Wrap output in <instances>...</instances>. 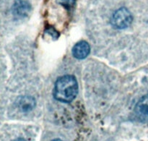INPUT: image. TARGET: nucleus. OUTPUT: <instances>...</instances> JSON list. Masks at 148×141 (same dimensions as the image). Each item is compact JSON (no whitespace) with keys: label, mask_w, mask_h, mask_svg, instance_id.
<instances>
[{"label":"nucleus","mask_w":148,"mask_h":141,"mask_svg":"<svg viewBox=\"0 0 148 141\" xmlns=\"http://www.w3.org/2000/svg\"><path fill=\"white\" fill-rule=\"evenodd\" d=\"M56 1H57V3L62 4L66 9H69L75 5L76 0H56Z\"/></svg>","instance_id":"nucleus-7"},{"label":"nucleus","mask_w":148,"mask_h":141,"mask_svg":"<svg viewBox=\"0 0 148 141\" xmlns=\"http://www.w3.org/2000/svg\"><path fill=\"white\" fill-rule=\"evenodd\" d=\"M12 10L14 17L23 18L28 15L31 10V7L30 4L25 0H15Z\"/></svg>","instance_id":"nucleus-3"},{"label":"nucleus","mask_w":148,"mask_h":141,"mask_svg":"<svg viewBox=\"0 0 148 141\" xmlns=\"http://www.w3.org/2000/svg\"><path fill=\"white\" fill-rule=\"evenodd\" d=\"M46 33L47 34H49L54 40H56V39H57L59 38V33L53 28H47L46 30Z\"/></svg>","instance_id":"nucleus-8"},{"label":"nucleus","mask_w":148,"mask_h":141,"mask_svg":"<svg viewBox=\"0 0 148 141\" xmlns=\"http://www.w3.org/2000/svg\"><path fill=\"white\" fill-rule=\"evenodd\" d=\"M133 17L130 10L126 7H121L117 10L111 17V24L118 29H124L132 24Z\"/></svg>","instance_id":"nucleus-2"},{"label":"nucleus","mask_w":148,"mask_h":141,"mask_svg":"<svg viewBox=\"0 0 148 141\" xmlns=\"http://www.w3.org/2000/svg\"><path fill=\"white\" fill-rule=\"evenodd\" d=\"M134 111L139 120L143 122H148V95L143 96L138 101Z\"/></svg>","instance_id":"nucleus-4"},{"label":"nucleus","mask_w":148,"mask_h":141,"mask_svg":"<svg viewBox=\"0 0 148 141\" xmlns=\"http://www.w3.org/2000/svg\"><path fill=\"white\" fill-rule=\"evenodd\" d=\"M52 141H62V140H60V139H55V140H53Z\"/></svg>","instance_id":"nucleus-9"},{"label":"nucleus","mask_w":148,"mask_h":141,"mask_svg":"<svg viewBox=\"0 0 148 141\" xmlns=\"http://www.w3.org/2000/svg\"><path fill=\"white\" fill-rule=\"evenodd\" d=\"M78 93V84L75 77L66 75L57 80L53 90V96L56 100L69 103L73 101Z\"/></svg>","instance_id":"nucleus-1"},{"label":"nucleus","mask_w":148,"mask_h":141,"mask_svg":"<svg viewBox=\"0 0 148 141\" xmlns=\"http://www.w3.org/2000/svg\"><path fill=\"white\" fill-rule=\"evenodd\" d=\"M90 52V45L84 41L78 42L72 49L73 56L78 59H83L86 58L89 55Z\"/></svg>","instance_id":"nucleus-5"},{"label":"nucleus","mask_w":148,"mask_h":141,"mask_svg":"<svg viewBox=\"0 0 148 141\" xmlns=\"http://www.w3.org/2000/svg\"><path fill=\"white\" fill-rule=\"evenodd\" d=\"M17 105L22 111H29L36 106V101L31 96H23L17 101Z\"/></svg>","instance_id":"nucleus-6"}]
</instances>
